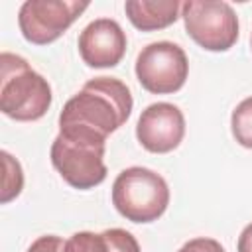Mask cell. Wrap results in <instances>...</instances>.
<instances>
[{
    "instance_id": "1",
    "label": "cell",
    "mask_w": 252,
    "mask_h": 252,
    "mask_svg": "<svg viewBox=\"0 0 252 252\" xmlns=\"http://www.w3.org/2000/svg\"><path fill=\"white\" fill-rule=\"evenodd\" d=\"M132 106V93L120 79L94 77L65 102L59 130H79L106 140L130 118Z\"/></svg>"
},
{
    "instance_id": "2",
    "label": "cell",
    "mask_w": 252,
    "mask_h": 252,
    "mask_svg": "<svg viewBox=\"0 0 252 252\" xmlns=\"http://www.w3.org/2000/svg\"><path fill=\"white\" fill-rule=\"evenodd\" d=\"M0 110L18 122L39 120L51 106V87L30 63L4 51L0 55Z\"/></svg>"
},
{
    "instance_id": "3",
    "label": "cell",
    "mask_w": 252,
    "mask_h": 252,
    "mask_svg": "<svg viewBox=\"0 0 252 252\" xmlns=\"http://www.w3.org/2000/svg\"><path fill=\"white\" fill-rule=\"evenodd\" d=\"M106 140L79 130H59L51 144V163L75 189H93L106 179Z\"/></svg>"
},
{
    "instance_id": "4",
    "label": "cell",
    "mask_w": 252,
    "mask_h": 252,
    "mask_svg": "<svg viewBox=\"0 0 252 252\" xmlns=\"http://www.w3.org/2000/svg\"><path fill=\"white\" fill-rule=\"evenodd\" d=\"M114 209L132 222H154L169 205L167 181L148 167H126L112 183Z\"/></svg>"
},
{
    "instance_id": "5",
    "label": "cell",
    "mask_w": 252,
    "mask_h": 252,
    "mask_svg": "<svg viewBox=\"0 0 252 252\" xmlns=\"http://www.w3.org/2000/svg\"><path fill=\"white\" fill-rule=\"evenodd\" d=\"M181 18L189 37L207 51H228L238 39V18L226 2L187 0Z\"/></svg>"
},
{
    "instance_id": "6",
    "label": "cell",
    "mask_w": 252,
    "mask_h": 252,
    "mask_svg": "<svg viewBox=\"0 0 252 252\" xmlns=\"http://www.w3.org/2000/svg\"><path fill=\"white\" fill-rule=\"evenodd\" d=\"M189 75L185 51L173 41H154L146 45L136 59L138 83L154 94L177 93Z\"/></svg>"
},
{
    "instance_id": "7",
    "label": "cell",
    "mask_w": 252,
    "mask_h": 252,
    "mask_svg": "<svg viewBox=\"0 0 252 252\" xmlns=\"http://www.w3.org/2000/svg\"><path fill=\"white\" fill-rule=\"evenodd\" d=\"M87 8L89 2L77 0H26L18 14V26L30 43L47 45L59 39Z\"/></svg>"
},
{
    "instance_id": "8",
    "label": "cell",
    "mask_w": 252,
    "mask_h": 252,
    "mask_svg": "<svg viewBox=\"0 0 252 252\" xmlns=\"http://www.w3.org/2000/svg\"><path fill=\"white\" fill-rule=\"evenodd\" d=\"M185 136V116L171 102L146 106L136 124V138L152 154L173 152Z\"/></svg>"
},
{
    "instance_id": "9",
    "label": "cell",
    "mask_w": 252,
    "mask_h": 252,
    "mask_svg": "<svg viewBox=\"0 0 252 252\" xmlns=\"http://www.w3.org/2000/svg\"><path fill=\"white\" fill-rule=\"evenodd\" d=\"M77 45L89 67H114L126 53V33L116 20L98 18L81 32Z\"/></svg>"
},
{
    "instance_id": "10",
    "label": "cell",
    "mask_w": 252,
    "mask_h": 252,
    "mask_svg": "<svg viewBox=\"0 0 252 252\" xmlns=\"http://www.w3.org/2000/svg\"><path fill=\"white\" fill-rule=\"evenodd\" d=\"M63 252H142L138 240L124 228H106L102 232L81 230L65 240Z\"/></svg>"
},
{
    "instance_id": "11",
    "label": "cell",
    "mask_w": 252,
    "mask_h": 252,
    "mask_svg": "<svg viewBox=\"0 0 252 252\" xmlns=\"http://www.w3.org/2000/svg\"><path fill=\"white\" fill-rule=\"evenodd\" d=\"M124 12L134 28L142 32H156L171 26L181 12L177 0H128Z\"/></svg>"
},
{
    "instance_id": "12",
    "label": "cell",
    "mask_w": 252,
    "mask_h": 252,
    "mask_svg": "<svg viewBox=\"0 0 252 252\" xmlns=\"http://www.w3.org/2000/svg\"><path fill=\"white\" fill-rule=\"evenodd\" d=\"M230 128H232L234 140L242 148L252 150V96L236 104L230 116Z\"/></svg>"
},
{
    "instance_id": "13",
    "label": "cell",
    "mask_w": 252,
    "mask_h": 252,
    "mask_svg": "<svg viewBox=\"0 0 252 252\" xmlns=\"http://www.w3.org/2000/svg\"><path fill=\"white\" fill-rule=\"evenodd\" d=\"M2 159H4V185H2V203H10L12 199H16L24 187V173H22V165L18 159H14L8 152H2Z\"/></svg>"
},
{
    "instance_id": "14",
    "label": "cell",
    "mask_w": 252,
    "mask_h": 252,
    "mask_svg": "<svg viewBox=\"0 0 252 252\" xmlns=\"http://www.w3.org/2000/svg\"><path fill=\"white\" fill-rule=\"evenodd\" d=\"M177 252H224V248L215 238L199 236V238H193V240L185 242Z\"/></svg>"
},
{
    "instance_id": "15",
    "label": "cell",
    "mask_w": 252,
    "mask_h": 252,
    "mask_svg": "<svg viewBox=\"0 0 252 252\" xmlns=\"http://www.w3.org/2000/svg\"><path fill=\"white\" fill-rule=\"evenodd\" d=\"M65 248V240L55 236V234H45L39 236L37 240L32 242V246L28 248V252H63Z\"/></svg>"
},
{
    "instance_id": "16",
    "label": "cell",
    "mask_w": 252,
    "mask_h": 252,
    "mask_svg": "<svg viewBox=\"0 0 252 252\" xmlns=\"http://www.w3.org/2000/svg\"><path fill=\"white\" fill-rule=\"evenodd\" d=\"M238 252H252V222L244 226V230L238 236V244H236Z\"/></svg>"
},
{
    "instance_id": "17",
    "label": "cell",
    "mask_w": 252,
    "mask_h": 252,
    "mask_svg": "<svg viewBox=\"0 0 252 252\" xmlns=\"http://www.w3.org/2000/svg\"><path fill=\"white\" fill-rule=\"evenodd\" d=\"M250 47H252V35H250Z\"/></svg>"
}]
</instances>
